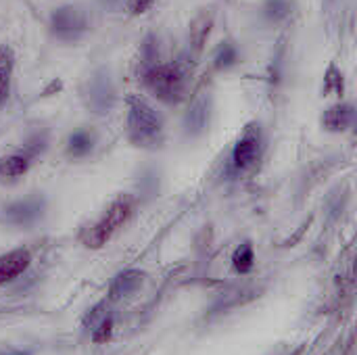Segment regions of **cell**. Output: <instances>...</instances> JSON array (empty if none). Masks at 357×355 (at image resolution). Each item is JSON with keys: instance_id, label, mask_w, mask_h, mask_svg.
Instances as JSON below:
<instances>
[{"instance_id": "obj_13", "label": "cell", "mask_w": 357, "mask_h": 355, "mask_svg": "<svg viewBox=\"0 0 357 355\" xmlns=\"http://www.w3.org/2000/svg\"><path fill=\"white\" fill-rule=\"evenodd\" d=\"M13 65H15V56L13 50L6 44H0V105L8 94V86H10V75H13Z\"/></svg>"}, {"instance_id": "obj_7", "label": "cell", "mask_w": 357, "mask_h": 355, "mask_svg": "<svg viewBox=\"0 0 357 355\" xmlns=\"http://www.w3.org/2000/svg\"><path fill=\"white\" fill-rule=\"evenodd\" d=\"M31 264V255L25 249H15L6 255H0V285H6L21 276Z\"/></svg>"}, {"instance_id": "obj_17", "label": "cell", "mask_w": 357, "mask_h": 355, "mask_svg": "<svg viewBox=\"0 0 357 355\" xmlns=\"http://www.w3.org/2000/svg\"><path fill=\"white\" fill-rule=\"evenodd\" d=\"M232 262H234V268H236L241 274H247V272H251V268H253V262H255V257H253V247H251L249 243L241 245V247L236 249V253H234Z\"/></svg>"}, {"instance_id": "obj_5", "label": "cell", "mask_w": 357, "mask_h": 355, "mask_svg": "<svg viewBox=\"0 0 357 355\" xmlns=\"http://www.w3.org/2000/svg\"><path fill=\"white\" fill-rule=\"evenodd\" d=\"M259 157H261V130L257 123H249L243 136L238 138V142L234 144L232 165L238 172H247L259 161Z\"/></svg>"}, {"instance_id": "obj_16", "label": "cell", "mask_w": 357, "mask_h": 355, "mask_svg": "<svg viewBox=\"0 0 357 355\" xmlns=\"http://www.w3.org/2000/svg\"><path fill=\"white\" fill-rule=\"evenodd\" d=\"M215 69H228V67H232L236 61H238V52H236V46L234 44H230V42H224L220 48H218V52H215Z\"/></svg>"}, {"instance_id": "obj_9", "label": "cell", "mask_w": 357, "mask_h": 355, "mask_svg": "<svg viewBox=\"0 0 357 355\" xmlns=\"http://www.w3.org/2000/svg\"><path fill=\"white\" fill-rule=\"evenodd\" d=\"M42 213V201L40 199H25L15 205H10L4 213V220L10 224H29Z\"/></svg>"}, {"instance_id": "obj_22", "label": "cell", "mask_w": 357, "mask_h": 355, "mask_svg": "<svg viewBox=\"0 0 357 355\" xmlns=\"http://www.w3.org/2000/svg\"><path fill=\"white\" fill-rule=\"evenodd\" d=\"M155 2H157V0H130V2H128V8H130V13H134V15H142V13H146Z\"/></svg>"}, {"instance_id": "obj_2", "label": "cell", "mask_w": 357, "mask_h": 355, "mask_svg": "<svg viewBox=\"0 0 357 355\" xmlns=\"http://www.w3.org/2000/svg\"><path fill=\"white\" fill-rule=\"evenodd\" d=\"M128 134L142 149H157L163 142V119L140 94L128 96Z\"/></svg>"}, {"instance_id": "obj_6", "label": "cell", "mask_w": 357, "mask_h": 355, "mask_svg": "<svg viewBox=\"0 0 357 355\" xmlns=\"http://www.w3.org/2000/svg\"><path fill=\"white\" fill-rule=\"evenodd\" d=\"M115 98V90L113 84L109 80V73L98 71L92 80H90V88H88V105L96 111V113H107L113 105Z\"/></svg>"}, {"instance_id": "obj_20", "label": "cell", "mask_w": 357, "mask_h": 355, "mask_svg": "<svg viewBox=\"0 0 357 355\" xmlns=\"http://www.w3.org/2000/svg\"><path fill=\"white\" fill-rule=\"evenodd\" d=\"M324 92H335V94H343V73L337 69V65H331L324 77Z\"/></svg>"}, {"instance_id": "obj_4", "label": "cell", "mask_w": 357, "mask_h": 355, "mask_svg": "<svg viewBox=\"0 0 357 355\" xmlns=\"http://www.w3.org/2000/svg\"><path fill=\"white\" fill-rule=\"evenodd\" d=\"M50 27H52V33L59 40L75 42V40H79L86 33L88 19H86L84 10H79L77 6H61V8H56L52 13Z\"/></svg>"}, {"instance_id": "obj_19", "label": "cell", "mask_w": 357, "mask_h": 355, "mask_svg": "<svg viewBox=\"0 0 357 355\" xmlns=\"http://www.w3.org/2000/svg\"><path fill=\"white\" fill-rule=\"evenodd\" d=\"M291 13V2L289 0H268L264 6V15L272 21H280Z\"/></svg>"}, {"instance_id": "obj_12", "label": "cell", "mask_w": 357, "mask_h": 355, "mask_svg": "<svg viewBox=\"0 0 357 355\" xmlns=\"http://www.w3.org/2000/svg\"><path fill=\"white\" fill-rule=\"evenodd\" d=\"M29 159L25 155H8L0 159V180H15L29 169Z\"/></svg>"}, {"instance_id": "obj_18", "label": "cell", "mask_w": 357, "mask_h": 355, "mask_svg": "<svg viewBox=\"0 0 357 355\" xmlns=\"http://www.w3.org/2000/svg\"><path fill=\"white\" fill-rule=\"evenodd\" d=\"M209 25H211V19L199 17V19L195 21V25L190 27V40H192L195 52H199V50L203 48V42H205V38L209 36Z\"/></svg>"}, {"instance_id": "obj_15", "label": "cell", "mask_w": 357, "mask_h": 355, "mask_svg": "<svg viewBox=\"0 0 357 355\" xmlns=\"http://www.w3.org/2000/svg\"><path fill=\"white\" fill-rule=\"evenodd\" d=\"M205 123H207V100L197 98L195 105L190 107L188 115H186V130L190 134H197L205 128Z\"/></svg>"}, {"instance_id": "obj_1", "label": "cell", "mask_w": 357, "mask_h": 355, "mask_svg": "<svg viewBox=\"0 0 357 355\" xmlns=\"http://www.w3.org/2000/svg\"><path fill=\"white\" fill-rule=\"evenodd\" d=\"M192 67L188 59H178L174 63H157L146 73H142L144 86L151 94L167 105H176L186 96Z\"/></svg>"}, {"instance_id": "obj_10", "label": "cell", "mask_w": 357, "mask_h": 355, "mask_svg": "<svg viewBox=\"0 0 357 355\" xmlns=\"http://www.w3.org/2000/svg\"><path fill=\"white\" fill-rule=\"evenodd\" d=\"M94 149V134L90 130H77L67 140V155L69 157H86Z\"/></svg>"}, {"instance_id": "obj_3", "label": "cell", "mask_w": 357, "mask_h": 355, "mask_svg": "<svg viewBox=\"0 0 357 355\" xmlns=\"http://www.w3.org/2000/svg\"><path fill=\"white\" fill-rule=\"evenodd\" d=\"M132 207H134V203L130 197H119L117 201H113L107 207V211L82 232V243L90 249H100L128 222Z\"/></svg>"}, {"instance_id": "obj_8", "label": "cell", "mask_w": 357, "mask_h": 355, "mask_svg": "<svg viewBox=\"0 0 357 355\" xmlns=\"http://www.w3.org/2000/svg\"><path fill=\"white\" fill-rule=\"evenodd\" d=\"M356 117L354 105L349 103H339L331 109H326V113L322 115V126L331 132H345L351 128Z\"/></svg>"}, {"instance_id": "obj_21", "label": "cell", "mask_w": 357, "mask_h": 355, "mask_svg": "<svg viewBox=\"0 0 357 355\" xmlns=\"http://www.w3.org/2000/svg\"><path fill=\"white\" fill-rule=\"evenodd\" d=\"M111 328H113V318H111V316H105V318L98 322V328H94L92 339H94L96 343H105V341L111 337Z\"/></svg>"}, {"instance_id": "obj_14", "label": "cell", "mask_w": 357, "mask_h": 355, "mask_svg": "<svg viewBox=\"0 0 357 355\" xmlns=\"http://www.w3.org/2000/svg\"><path fill=\"white\" fill-rule=\"evenodd\" d=\"M159 63V42L157 38L151 33L144 38L142 46H140V61H138V69L140 73H146L151 67H155Z\"/></svg>"}, {"instance_id": "obj_11", "label": "cell", "mask_w": 357, "mask_h": 355, "mask_svg": "<svg viewBox=\"0 0 357 355\" xmlns=\"http://www.w3.org/2000/svg\"><path fill=\"white\" fill-rule=\"evenodd\" d=\"M142 282V274L140 272H134V270H128L123 274H119L115 278V282L111 285V297L113 299H121L126 295H132Z\"/></svg>"}]
</instances>
